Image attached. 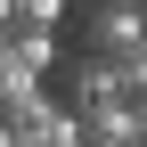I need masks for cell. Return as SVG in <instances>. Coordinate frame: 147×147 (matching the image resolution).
<instances>
[{"label":"cell","mask_w":147,"mask_h":147,"mask_svg":"<svg viewBox=\"0 0 147 147\" xmlns=\"http://www.w3.org/2000/svg\"><path fill=\"white\" fill-rule=\"evenodd\" d=\"M139 49H147V8H98V0H90V16H82V57L123 65V57H139Z\"/></svg>","instance_id":"1"},{"label":"cell","mask_w":147,"mask_h":147,"mask_svg":"<svg viewBox=\"0 0 147 147\" xmlns=\"http://www.w3.org/2000/svg\"><path fill=\"white\" fill-rule=\"evenodd\" d=\"M49 98H57L74 123H98V115H115V106H123V74L106 65V57H82V65L65 74V90H49Z\"/></svg>","instance_id":"2"},{"label":"cell","mask_w":147,"mask_h":147,"mask_svg":"<svg viewBox=\"0 0 147 147\" xmlns=\"http://www.w3.org/2000/svg\"><path fill=\"white\" fill-rule=\"evenodd\" d=\"M57 49H65V33H33V25H8V33H0V57H8V65H25L33 82H49Z\"/></svg>","instance_id":"3"},{"label":"cell","mask_w":147,"mask_h":147,"mask_svg":"<svg viewBox=\"0 0 147 147\" xmlns=\"http://www.w3.org/2000/svg\"><path fill=\"white\" fill-rule=\"evenodd\" d=\"M82 139H98V147H139V106H115V115L82 123Z\"/></svg>","instance_id":"4"},{"label":"cell","mask_w":147,"mask_h":147,"mask_svg":"<svg viewBox=\"0 0 147 147\" xmlns=\"http://www.w3.org/2000/svg\"><path fill=\"white\" fill-rule=\"evenodd\" d=\"M16 25H33V33H65V0H16Z\"/></svg>","instance_id":"5"},{"label":"cell","mask_w":147,"mask_h":147,"mask_svg":"<svg viewBox=\"0 0 147 147\" xmlns=\"http://www.w3.org/2000/svg\"><path fill=\"white\" fill-rule=\"evenodd\" d=\"M98 8H147V0H98Z\"/></svg>","instance_id":"6"},{"label":"cell","mask_w":147,"mask_h":147,"mask_svg":"<svg viewBox=\"0 0 147 147\" xmlns=\"http://www.w3.org/2000/svg\"><path fill=\"white\" fill-rule=\"evenodd\" d=\"M0 147H8V123H0Z\"/></svg>","instance_id":"7"},{"label":"cell","mask_w":147,"mask_h":147,"mask_svg":"<svg viewBox=\"0 0 147 147\" xmlns=\"http://www.w3.org/2000/svg\"><path fill=\"white\" fill-rule=\"evenodd\" d=\"M82 147H98V139H82Z\"/></svg>","instance_id":"8"}]
</instances>
